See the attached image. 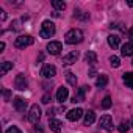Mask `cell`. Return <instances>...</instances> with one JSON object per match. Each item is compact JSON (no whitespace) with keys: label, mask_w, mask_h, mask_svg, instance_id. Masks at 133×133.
<instances>
[{"label":"cell","mask_w":133,"mask_h":133,"mask_svg":"<svg viewBox=\"0 0 133 133\" xmlns=\"http://www.w3.org/2000/svg\"><path fill=\"white\" fill-rule=\"evenodd\" d=\"M74 17H77V19H82V21H86V19L89 17V14H88V13H83V11H78V10H77V11L74 13Z\"/></svg>","instance_id":"83f0119b"},{"label":"cell","mask_w":133,"mask_h":133,"mask_svg":"<svg viewBox=\"0 0 133 133\" xmlns=\"http://www.w3.org/2000/svg\"><path fill=\"white\" fill-rule=\"evenodd\" d=\"M100 125H102L103 130H107V131H113V128H114V125H113V117L108 116V114L102 116V117H100Z\"/></svg>","instance_id":"ba28073f"},{"label":"cell","mask_w":133,"mask_h":133,"mask_svg":"<svg viewBox=\"0 0 133 133\" xmlns=\"http://www.w3.org/2000/svg\"><path fill=\"white\" fill-rule=\"evenodd\" d=\"M0 13H2V14H0V19H2V21H5V19H6V13H5L3 10H0Z\"/></svg>","instance_id":"d6a6232c"},{"label":"cell","mask_w":133,"mask_h":133,"mask_svg":"<svg viewBox=\"0 0 133 133\" xmlns=\"http://www.w3.org/2000/svg\"><path fill=\"white\" fill-rule=\"evenodd\" d=\"M131 64H133V61H131Z\"/></svg>","instance_id":"74e56055"},{"label":"cell","mask_w":133,"mask_h":133,"mask_svg":"<svg viewBox=\"0 0 133 133\" xmlns=\"http://www.w3.org/2000/svg\"><path fill=\"white\" fill-rule=\"evenodd\" d=\"M41 38L47 39V38H52L55 35V24L50 22V21H44L42 25H41Z\"/></svg>","instance_id":"7a4b0ae2"},{"label":"cell","mask_w":133,"mask_h":133,"mask_svg":"<svg viewBox=\"0 0 133 133\" xmlns=\"http://www.w3.org/2000/svg\"><path fill=\"white\" fill-rule=\"evenodd\" d=\"M27 117H28V121H30L31 124H38V121H39V117H41V108H39V105H31V108H30Z\"/></svg>","instance_id":"277c9868"},{"label":"cell","mask_w":133,"mask_h":133,"mask_svg":"<svg viewBox=\"0 0 133 133\" xmlns=\"http://www.w3.org/2000/svg\"><path fill=\"white\" fill-rule=\"evenodd\" d=\"M41 75L44 78H53L56 75V68H55V66H52V64H45L44 68L41 69Z\"/></svg>","instance_id":"5b68a950"},{"label":"cell","mask_w":133,"mask_h":133,"mask_svg":"<svg viewBox=\"0 0 133 133\" xmlns=\"http://www.w3.org/2000/svg\"><path fill=\"white\" fill-rule=\"evenodd\" d=\"M108 44H110V47L117 49L119 44H121V38H119L117 35H110V36H108Z\"/></svg>","instance_id":"9a60e30c"},{"label":"cell","mask_w":133,"mask_h":133,"mask_svg":"<svg viewBox=\"0 0 133 133\" xmlns=\"http://www.w3.org/2000/svg\"><path fill=\"white\" fill-rule=\"evenodd\" d=\"M110 64L113 66V68H119V66H121V59H119V56H116V55L110 56Z\"/></svg>","instance_id":"4316f807"},{"label":"cell","mask_w":133,"mask_h":133,"mask_svg":"<svg viewBox=\"0 0 133 133\" xmlns=\"http://www.w3.org/2000/svg\"><path fill=\"white\" fill-rule=\"evenodd\" d=\"M107 83H108V77L103 75V74H102L100 77H97V80H96V86H97V88H105Z\"/></svg>","instance_id":"ffe728a7"},{"label":"cell","mask_w":133,"mask_h":133,"mask_svg":"<svg viewBox=\"0 0 133 133\" xmlns=\"http://www.w3.org/2000/svg\"><path fill=\"white\" fill-rule=\"evenodd\" d=\"M50 102V94H44L42 96V103H49Z\"/></svg>","instance_id":"4dcf8cb0"},{"label":"cell","mask_w":133,"mask_h":133,"mask_svg":"<svg viewBox=\"0 0 133 133\" xmlns=\"http://www.w3.org/2000/svg\"><path fill=\"white\" fill-rule=\"evenodd\" d=\"M88 89H89V86H82V88H78V89L75 91L74 97H72V102H74V103L83 102V100H85V92H86Z\"/></svg>","instance_id":"9c48e42d"},{"label":"cell","mask_w":133,"mask_h":133,"mask_svg":"<svg viewBox=\"0 0 133 133\" xmlns=\"http://www.w3.org/2000/svg\"><path fill=\"white\" fill-rule=\"evenodd\" d=\"M128 128H130V122H128V121H122V122L119 124V127H117V130H119L121 133L128 131Z\"/></svg>","instance_id":"cb8c5ba5"},{"label":"cell","mask_w":133,"mask_h":133,"mask_svg":"<svg viewBox=\"0 0 133 133\" xmlns=\"http://www.w3.org/2000/svg\"><path fill=\"white\" fill-rule=\"evenodd\" d=\"M127 3H128V6H133V0H128Z\"/></svg>","instance_id":"8d00e7d4"},{"label":"cell","mask_w":133,"mask_h":133,"mask_svg":"<svg viewBox=\"0 0 133 133\" xmlns=\"http://www.w3.org/2000/svg\"><path fill=\"white\" fill-rule=\"evenodd\" d=\"M11 69H13V63L3 61V63H2V69H0V75H6V72L11 71Z\"/></svg>","instance_id":"44dd1931"},{"label":"cell","mask_w":133,"mask_h":133,"mask_svg":"<svg viewBox=\"0 0 133 133\" xmlns=\"http://www.w3.org/2000/svg\"><path fill=\"white\" fill-rule=\"evenodd\" d=\"M2 94H3V99H5V102H10V100H11V91H10V89L3 88V89H2Z\"/></svg>","instance_id":"f1b7e54d"},{"label":"cell","mask_w":133,"mask_h":133,"mask_svg":"<svg viewBox=\"0 0 133 133\" xmlns=\"http://www.w3.org/2000/svg\"><path fill=\"white\" fill-rule=\"evenodd\" d=\"M61 49H63V45H61L59 41H50L49 45H47V52L50 55H58L61 52Z\"/></svg>","instance_id":"30bf717a"},{"label":"cell","mask_w":133,"mask_h":133,"mask_svg":"<svg viewBox=\"0 0 133 133\" xmlns=\"http://www.w3.org/2000/svg\"><path fill=\"white\" fill-rule=\"evenodd\" d=\"M52 5H53V8H55V10H58V11L66 10V3H64V2H61V0H53Z\"/></svg>","instance_id":"603a6c76"},{"label":"cell","mask_w":133,"mask_h":133,"mask_svg":"<svg viewBox=\"0 0 133 133\" xmlns=\"http://www.w3.org/2000/svg\"><path fill=\"white\" fill-rule=\"evenodd\" d=\"M33 42H35L33 36H30V35H22V36L16 38V41H14V47H17V49H25V47L31 45Z\"/></svg>","instance_id":"3957f363"},{"label":"cell","mask_w":133,"mask_h":133,"mask_svg":"<svg viewBox=\"0 0 133 133\" xmlns=\"http://www.w3.org/2000/svg\"><path fill=\"white\" fill-rule=\"evenodd\" d=\"M64 39H66L68 44H78V42L83 41V31L78 30V28H72V30H69L66 33Z\"/></svg>","instance_id":"6da1fadb"},{"label":"cell","mask_w":133,"mask_h":133,"mask_svg":"<svg viewBox=\"0 0 133 133\" xmlns=\"http://www.w3.org/2000/svg\"><path fill=\"white\" fill-rule=\"evenodd\" d=\"M111 103H113V102H111V97H110V96H105L103 100H102V108H103V110H108V108L111 107Z\"/></svg>","instance_id":"484cf974"},{"label":"cell","mask_w":133,"mask_h":133,"mask_svg":"<svg viewBox=\"0 0 133 133\" xmlns=\"http://www.w3.org/2000/svg\"><path fill=\"white\" fill-rule=\"evenodd\" d=\"M49 125H50V128H52L55 133H59V131H61V122H59L58 119H50Z\"/></svg>","instance_id":"d6986e66"},{"label":"cell","mask_w":133,"mask_h":133,"mask_svg":"<svg viewBox=\"0 0 133 133\" xmlns=\"http://www.w3.org/2000/svg\"><path fill=\"white\" fill-rule=\"evenodd\" d=\"M122 80L128 88H133V72H125L122 75Z\"/></svg>","instance_id":"ac0fdd59"},{"label":"cell","mask_w":133,"mask_h":133,"mask_svg":"<svg viewBox=\"0 0 133 133\" xmlns=\"http://www.w3.org/2000/svg\"><path fill=\"white\" fill-rule=\"evenodd\" d=\"M96 74H97V72H96L94 69H91V71H89V77H96Z\"/></svg>","instance_id":"e575fe53"},{"label":"cell","mask_w":133,"mask_h":133,"mask_svg":"<svg viewBox=\"0 0 133 133\" xmlns=\"http://www.w3.org/2000/svg\"><path fill=\"white\" fill-rule=\"evenodd\" d=\"M68 97H69V91H68V88H64V86L58 88V91H56V100H58L59 103H64L66 100H68Z\"/></svg>","instance_id":"7c38bea8"},{"label":"cell","mask_w":133,"mask_h":133,"mask_svg":"<svg viewBox=\"0 0 133 133\" xmlns=\"http://www.w3.org/2000/svg\"><path fill=\"white\" fill-rule=\"evenodd\" d=\"M14 86H16V89H19V91H25V89L28 88V83H27V78H25V75H24V74L16 75Z\"/></svg>","instance_id":"8992f818"},{"label":"cell","mask_w":133,"mask_h":133,"mask_svg":"<svg viewBox=\"0 0 133 133\" xmlns=\"http://www.w3.org/2000/svg\"><path fill=\"white\" fill-rule=\"evenodd\" d=\"M85 114V111L82 110V108H74V110H71V111H68V114H66V116H68V119L69 121H78L82 116Z\"/></svg>","instance_id":"8fae6325"},{"label":"cell","mask_w":133,"mask_h":133,"mask_svg":"<svg viewBox=\"0 0 133 133\" xmlns=\"http://www.w3.org/2000/svg\"><path fill=\"white\" fill-rule=\"evenodd\" d=\"M3 49H5V42H0V52H3Z\"/></svg>","instance_id":"d590c367"},{"label":"cell","mask_w":133,"mask_h":133,"mask_svg":"<svg viewBox=\"0 0 133 133\" xmlns=\"http://www.w3.org/2000/svg\"><path fill=\"white\" fill-rule=\"evenodd\" d=\"M5 133H22V131H21V130L16 127V125H11V127H10V128H8Z\"/></svg>","instance_id":"f546056e"},{"label":"cell","mask_w":133,"mask_h":133,"mask_svg":"<svg viewBox=\"0 0 133 133\" xmlns=\"http://www.w3.org/2000/svg\"><path fill=\"white\" fill-rule=\"evenodd\" d=\"M96 122V113L92 110H89L88 113H85V125H91Z\"/></svg>","instance_id":"e0dca14e"},{"label":"cell","mask_w":133,"mask_h":133,"mask_svg":"<svg viewBox=\"0 0 133 133\" xmlns=\"http://www.w3.org/2000/svg\"><path fill=\"white\" fill-rule=\"evenodd\" d=\"M13 105H14V108H16L19 113H24V111H25V108H27V100H25V99H22V97H14Z\"/></svg>","instance_id":"4fadbf2b"},{"label":"cell","mask_w":133,"mask_h":133,"mask_svg":"<svg viewBox=\"0 0 133 133\" xmlns=\"http://www.w3.org/2000/svg\"><path fill=\"white\" fill-rule=\"evenodd\" d=\"M85 61H86L89 66H94V64L97 63V55H96L94 52H86V55H85Z\"/></svg>","instance_id":"2e32d148"},{"label":"cell","mask_w":133,"mask_h":133,"mask_svg":"<svg viewBox=\"0 0 133 133\" xmlns=\"http://www.w3.org/2000/svg\"><path fill=\"white\" fill-rule=\"evenodd\" d=\"M78 56H80L78 50H74V52L68 53L66 56H63V64H64V66H71V64H74V63L78 59Z\"/></svg>","instance_id":"52a82bcc"},{"label":"cell","mask_w":133,"mask_h":133,"mask_svg":"<svg viewBox=\"0 0 133 133\" xmlns=\"http://www.w3.org/2000/svg\"><path fill=\"white\" fill-rule=\"evenodd\" d=\"M58 111H61V113H63V111H64V107H63V108H53V107H50V108L47 110V116L53 119V116H55Z\"/></svg>","instance_id":"d4e9b609"},{"label":"cell","mask_w":133,"mask_h":133,"mask_svg":"<svg viewBox=\"0 0 133 133\" xmlns=\"http://www.w3.org/2000/svg\"><path fill=\"white\" fill-rule=\"evenodd\" d=\"M128 38H130V39L133 41V27H131V28L128 30Z\"/></svg>","instance_id":"836d02e7"},{"label":"cell","mask_w":133,"mask_h":133,"mask_svg":"<svg viewBox=\"0 0 133 133\" xmlns=\"http://www.w3.org/2000/svg\"><path fill=\"white\" fill-rule=\"evenodd\" d=\"M66 80H68V83H69L71 86H75V85H77V77H75V74H72V72H66Z\"/></svg>","instance_id":"7402d4cb"},{"label":"cell","mask_w":133,"mask_h":133,"mask_svg":"<svg viewBox=\"0 0 133 133\" xmlns=\"http://www.w3.org/2000/svg\"><path fill=\"white\" fill-rule=\"evenodd\" d=\"M35 131H36V133H44V130H42L41 125H36V127H35Z\"/></svg>","instance_id":"1f68e13d"},{"label":"cell","mask_w":133,"mask_h":133,"mask_svg":"<svg viewBox=\"0 0 133 133\" xmlns=\"http://www.w3.org/2000/svg\"><path fill=\"white\" fill-rule=\"evenodd\" d=\"M121 53L124 56H131L133 55V44L131 42H125L122 47H121Z\"/></svg>","instance_id":"5bb4252c"}]
</instances>
